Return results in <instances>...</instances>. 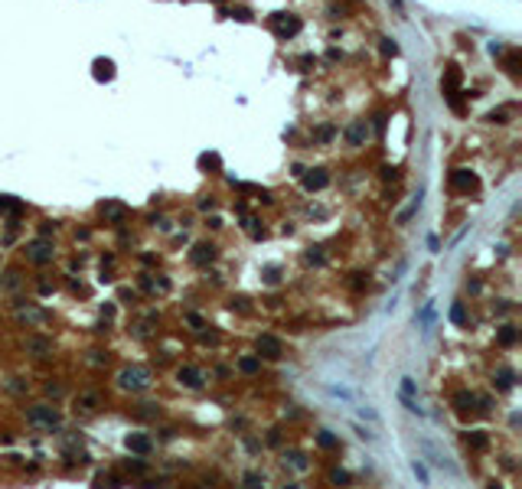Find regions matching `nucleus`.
Listing matches in <instances>:
<instances>
[{
  "label": "nucleus",
  "mask_w": 522,
  "mask_h": 489,
  "mask_svg": "<svg viewBox=\"0 0 522 489\" xmlns=\"http://www.w3.org/2000/svg\"><path fill=\"white\" fill-rule=\"evenodd\" d=\"M118 385H121V388H128V391H144V388L150 385V372H147V369H140V366L124 369V372L118 375Z\"/></svg>",
  "instance_id": "obj_1"
},
{
  "label": "nucleus",
  "mask_w": 522,
  "mask_h": 489,
  "mask_svg": "<svg viewBox=\"0 0 522 489\" xmlns=\"http://www.w3.org/2000/svg\"><path fill=\"white\" fill-rule=\"evenodd\" d=\"M297 30H300V20H297V16H290V13H278V16H274V33H278L281 39L294 36Z\"/></svg>",
  "instance_id": "obj_2"
},
{
  "label": "nucleus",
  "mask_w": 522,
  "mask_h": 489,
  "mask_svg": "<svg viewBox=\"0 0 522 489\" xmlns=\"http://www.w3.org/2000/svg\"><path fill=\"white\" fill-rule=\"evenodd\" d=\"M30 421L46 424V428H56V424H59V411H56V408H46V405H36V408H30Z\"/></svg>",
  "instance_id": "obj_3"
},
{
  "label": "nucleus",
  "mask_w": 522,
  "mask_h": 489,
  "mask_svg": "<svg viewBox=\"0 0 522 489\" xmlns=\"http://www.w3.org/2000/svg\"><path fill=\"white\" fill-rule=\"evenodd\" d=\"M258 352L261 355H268V359H281V352H284V346H281V339L278 336H258Z\"/></svg>",
  "instance_id": "obj_4"
},
{
  "label": "nucleus",
  "mask_w": 522,
  "mask_h": 489,
  "mask_svg": "<svg viewBox=\"0 0 522 489\" xmlns=\"http://www.w3.org/2000/svg\"><path fill=\"white\" fill-rule=\"evenodd\" d=\"M128 450H134V453H140V457H144V453H150V447H154V440H150L147 437V434H128Z\"/></svg>",
  "instance_id": "obj_5"
},
{
  "label": "nucleus",
  "mask_w": 522,
  "mask_h": 489,
  "mask_svg": "<svg viewBox=\"0 0 522 489\" xmlns=\"http://www.w3.org/2000/svg\"><path fill=\"white\" fill-rule=\"evenodd\" d=\"M450 186H454V189H473L476 176L470 170H454V173H450Z\"/></svg>",
  "instance_id": "obj_6"
},
{
  "label": "nucleus",
  "mask_w": 522,
  "mask_h": 489,
  "mask_svg": "<svg viewBox=\"0 0 522 489\" xmlns=\"http://www.w3.org/2000/svg\"><path fill=\"white\" fill-rule=\"evenodd\" d=\"M176 378H180L186 388H199V385H202V372L193 369V366H183L180 372H176Z\"/></svg>",
  "instance_id": "obj_7"
},
{
  "label": "nucleus",
  "mask_w": 522,
  "mask_h": 489,
  "mask_svg": "<svg viewBox=\"0 0 522 489\" xmlns=\"http://www.w3.org/2000/svg\"><path fill=\"white\" fill-rule=\"evenodd\" d=\"M26 251H30V258H33L36 264H46L49 258H52V245H49V242H33Z\"/></svg>",
  "instance_id": "obj_8"
},
{
  "label": "nucleus",
  "mask_w": 522,
  "mask_h": 489,
  "mask_svg": "<svg viewBox=\"0 0 522 489\" xmlns=\"http://www.w3.org/2000/svg\"><path fill=\"white\" fill-rule=\"evenodd\" d=\"M421 450L431 457V463H434V466H447V470H454V463H450V457H447V453H441V450L434 447V443H428V440H424V443H421Z\"/></svg>",
  "instance_id": "obj_9"
},
{
  "label": "nucleus",
  "mask_w": 522,
  "mask_h": 489,
  "mask_svg": "<svg viewBox=\"0 0 522 489\" xmlns=\"http://www.w3.org/2000/svg\"><path fill=\"white\" fill-rule=\"evenodd\" d=\"M326 183H330V173H326V170H310V173H307L304 176V186H307V189H323V186Z\"/></svg>",
  "instance_id": "obj_10"
},
{
  "label": "nucleus",
  "mask_w": 522,
  "mask_h": 489,
  "mask_svg": "<svg viewBox=\"0 0 522 489\" xmlns=\"http://www.w3.org/2000/svg\"><path fill=\"white\" fill-rule=\"evenodd\" d=\"M366 137H369V124H366V121H356V124H352V127L346 131V140H349L352 147H359Z\"/></svg>",
  "instance_id": "obj_11"
},
{
  "label": "nucleus",
  "mask_w": 522,
  "mask_h": 489,
  "mask_svg": "<svg viewBox=\"0 0 522 489\" xmlns=\"http://www.w3.org/2000/svg\"><path fill=\"white\" fill-rule=\"evenodd\" d=\"M212 258H216V248H212L209 242H199L196 248H193V264H209Z\"/></svg>",
  "instance_id": "obj_12"
},
{
  "label": "nucleus",
  "mask_w": 522,
  "mask_h": 489,
  "mask_svg": "<svg viewBox=\"0 0 522 489\" xmlns=\"http://www.w3.org/2000/svg\"><path fill=\"white\" fill-rule=\"evenodd\" d=\"M473 405H476L473 391H457V395H454V408H457V411H467V408H473Z\"/></svg>",
  "instance_id": "obj_13"
},
{
  "label": "nucleus",
  "mask_w": 522,
  "mask_h": 489,
  "mask_svg": "<svg viewBox=\"0 0 522 489\" xmlns=\"http://www.w3.org/2000/svg\"><path fill=\"white\" fill-rule=\"evenodd\" d=\"M467 447H473V450H486V447H490V437H486L483 431H470V434H467Z\"/></svg>",
  "instance_id": "obj_14"
},
{
  "label": "nucleus",
  "mask_w": 522,
  "mask_h": 489,
  "mask_svg": "<svg viewBox=\"0 0 522 489\" xmlns=\"http://www.w3.org/2000/svg\"><path fill=\"white\" fill-rule=\"evenodd\" d=\"M111 75H114V62L111 59H98V62H95V78H105V82H108Z\"/></svg>",
  "instance_id": "obj_15"
},
{
  "label": "nucleus",
  "mask_w": 522,
  "mask_h": 489,
  "mask_svg": "<svg viewBox=\"0 0 522 489\" xmlns=\"http://www.w3.org/2000/svg\"><path fill=\"white\" fill-rule=\"evenodd\" d=\"M516 339H519L516 326H503V330H499V346H516Z\"/></svg>",
  "instance_id": "obj_16"
},
{
  "label": "nucleus",
  "mask_w": 522,
  "mask_h": 489,
  "mask_svg": "<svg viewBox=\"0 0 522 489\" xmlns=\"http://www.w3.org/2000/svg\"><path fill=\"white\" fill-rule=\"evenodd\" d=\"M0 212H13V216H20L23 206L13 199V196H0Z\"/></svg>",
  "instance_id": "obj_17"
},
{
  "label": "nucleus",
  "mask_w": 522,
  "mask_h": 489,
  "mask_svg": "<svg viewBox=\"0 0 522 489\" xmlns=\"http://www.w3.org/2000/svg\"><path fill=\"white\" fill-rule=\"evenodd\" d=\"M512 378H516V372H512V369H499V372H496V388L506 391V388L512 385Z\"/></svg>",
  "instance_id": "obj_18"
},
{
  "label": "nucleus",
  "mask_w": 522,
  "mask_h": 489,
  "mask_svg": "<svg viewBox=\"0 0 522 489\" xmlns=\"http://www.w3.org/2000/svg\"><path fill=\"white\" fill-rule=\"evenodd\" d=\"M238 369H242V372H245V375H255V372H258V369H261V362H258V359H252V355H245V359H242V362H238Z\"/></svg>",
  "instance_id": "obj_19"
},
{
  "label": "nucleus",
  "mask_w": 522,
  "mask_h": 489,
  "mask_svg": "<svg viewBox=\"0 0 522 489\" xmlns=\"http://www.w3.org/2000/svg\"><path fill=\"white\" fill-rule=\"evenodd\" d=\"M450 320H454L457 326H467V310H464V304H454V307H450Z\"/></svg>",
  "instance_id": "obj_20"
},
{
  "label": "nucleus",
  "mask_w": 522,
  "mask_h": 489,
  "mask_svg": "<svg viewBox=\"0 0 522 489\" xmlns=\"http://www.w3.org/2000/svg\"><path fill=\"white\" fill-rule=\"evenodd\" d=\"M317 443H320L323 450H333V447H336V437H333L330 431H320V434H317Z\"/></svg>",
  "instance_id": "obj_21"
},
{
  "label": "nucleus",
  "mask_w": 522,
  "mask_h": 489,
  "mask_svg": "<svg viewBox=\"0 0 522 489\" xmlns=\"http://www.w3.org/2000/svg\"><path fill=\"white\" fill-rule=\"evenodd\" d=\"M105 219H111V222H124V209H121V206H105Z\"/></svg>",
  "instance_id": "obj_22"
},
{
  "label": "nucleus",
  "mask_w": 522,
  "mask_h": 489,
  "mask_svg": "<svg viewBox=\"0 0 522 489\" xmlns=\"http://www.w3.org/2000/svg\"><path fill=\"white\" fill-rule=\"evenodd\" d=\"M333 134H336L333 124H323V127L317 131V140H320V144H326V140H333Z\"/></svg>",
  "instance_id": "obj_23"
},
{
  "label": "nucleus",
  "mask_w": 522,
  "mask_h": 489,
  "mask_svg": "<svg viewBox=\"0 0 522 489\" xmlns=\"http://www.w3.org/2000/svg\"><path fill=\"white\" fill-rule=\"evenodd\" d=\"M414 391H418V385H414V378H402V398H411Z\"/></svg>",
  "instance_id": "obj_24"
},
{
  "label": "nucleus",
  "mask_w": 522,
  "mask_h": 489,
  "mask_svg": "<svg viewBox=\"0 0 522 489\" xmlns=\"http://www.w3.org/2000/svg\"><path fill=\"white\" fill-rule=\"evenodd\" d=\"M137 414H140V417H157V414H160V408H157V405H140Z\"/></svg>",
  "instance_id": "obj_25"
},
{
  "label": "nucleus",
  "mask_w": 522,
  "mask_h": 489,
  "mask_svg": "<svg viewBox=\"0 0 522 489\" xmlns=\"http://www.w3.org/2000/svg\"><path fill=\"white\" fill-rule=\"evenodd\" d=\"M330 479H333V483H343V486H346V483H349V473H346V470H333Z\"/></svg>",
  "instance_id": "obj_26"
},
{
  "label": "nucleus",
  "mask_w": 522,
  "mask_h": 489,
  "mask_svg": "<svg viewBox=\"0 0 522 489\" xmlns=\"http://www.w3.org/2000/svg\"><path fill=\"white\" fill-rule=\"evenodd\" d=\"M307 261H310V264H323V254H320V248H310V251H307Z\"/></svg>",
  "instance_id": "obj_27"
},
{
  "label": "nucleus",
  "mask_w": 522,
  "mask_h": 489,
  "mask_svg": "<svg viewBox=\"0 0 522 489\" xmlns=\"http://www.w3.org/2000/svg\"><path fill=\"white\" fill-rule=\"evenodd\" d=\"M382 52H385V56H395V52H398L395 39H382Z\"/></svg>",
  "instance_id": "obj_28"
},
{
  "label": "nucleus",
  "mask_w": 522,
  "mask_h": 489,
  "mask_svg": "<svg viewBox=\"0 0 522 489\" xmlns=\"http://www.w3.org/2000/svg\"><path fill=\"white\" fill-rule=\"evenodd\" d=\"M290 463H294L297 470H307V460L300 457V453H290Z\"/></svg>",
  "instance_id": "obj_29"
},
{
  "label": "nucleus",
  "mask_w": 522,
  "mask_h": 489,
  "mask_svg": "<svg viewBox=\"0 0 522 489\" xmlns=\"http://www.w3.org/2000/svg\"><path fill=\"white\" fill-rule=\"evenodd\" d=\"M186 323H190V326H196V330H202V326H206V323H202V316H196V313H190V316H186Z\"/></svg>",
  "instance_id": "obj_30"
},
{
  "label": "nucleus",
  "mask_w": 522,
  "mask_h": 489,
  "mask_svg": "<svg viewBox=\"0 0 522 489\" xmlns=\"http://www.w3.org/2000/svg\"><path fill=\"white\" fill-rule=\"evenodd\" d=\"M414 476H418V479H421V483H428V470H424L421 463H414Z\"/></svg>",
  "instance_id": "obj_31"
},
{
  "label": "nucleus",
  "mask_w": 522,
  "mask_h": 489,
  "mask_svg": "<svg viewBox=\"0 0 522 489\" xmlns=\"http://www.w3.org/2000/svg\"><path fill=\"white\" fill-rule=\"evenodd\" d=\"M258 483H261L258 473H245V486H258Z\"/></svg>",
  "instance_id": "obj_32"
},
{
  "label": "nucleus",
  "mask_w": 522,
  "mask_h": 489,
  "mask_svg": "<svg viewBox=\"0 0 522 489\" xmlns=\"http://www.w3.org/2000/svg\"><path fill=\"white\" fill-rule=\"evenodd\" d=\"M395 176H398L395 166H382V180H395Z\"/></svg>",
  "instance_id": "obj_33"
},
{
  "label": "nucleus",
  "mask_w": 522,
  "mask_h": 489,
  "mask_svg": "<svg viewBox=\"0 0 522 489\" xmlns=\"http://www.w3.org/2000/svg\"><path fill=\"white\" fill-rule=\"evenodd\" d=\"M467 290H470V293H480L483 284H480V281H470V284H467Z\"/></svg>",
  "instance_id": "obj_34"
},
{
  "label": "nucleus",
  "mask_w": 522,
  "mask_h": 489,
  "mask_svg": "<svg viewBox=\"0 0 522 489\" xmlns=\"http://www.w3.org/2000/svg\"><path fill=\"white\" fill-rule=\"evenodd\" d=\"M199 209H202V212H209V209H216V202H212V199H202V202H199Z\"/></svg>",
  "instance_id": "obj_35"
}]
</instances>
